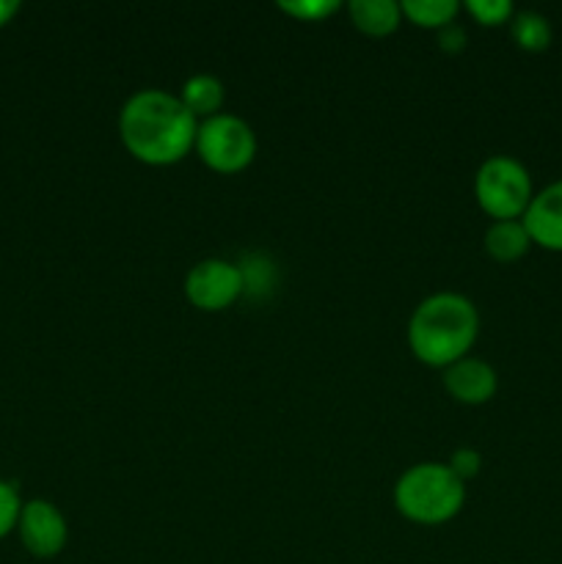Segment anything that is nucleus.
Masks as SVG:
<instances>
[{
	"instance_id": "obj_1",
	"label": "nucleus",
	"mask_w": 562,
	"mask_h": 564,
	"mask_svg": "<svg viewBox=\"0 0 562 564\" xmlns=\"http://www.w3.org/2000/svg\"><path fill=\"white\" fill-rule=\"evenodd\" d=\"M198 121L180 97L160 88L136 91L119 113V138L127 154L143 165H174L196 147Z\"/></svg>"
},
{
	"instance_id": "obj_2",
	"label": "nucleus",
	"mask_w": 562,
	"mask_h": 564,
	"mask_svg": "<svg viewBox=\"0 0 562 564\" xmlns=\"http://www.w3.org/2000/svg\"><path fill=\"white\" fill-rule=\"evenodd\" d=\"M479 336V312L466 295L435 292L408 319V347L424 367L446 369L472 352Z\"/></svg>"
},
{
	"instance_id": "obj_3",
	"label": "nucleus",
	"mask_w": 562,
	"mask_h": 564,
	"mask_svg": "<svg viewBox=\"0 0 562 564\" xmlns=\"http://www.w3.org/2000/svg\"><path fill=\"white\" fill-rule=\"evenodd\" d=\"M466 505V482L446 463H419L395 485V507L419 527L450 523Z\"/></svg>"
},
{
	"instance_id": "obj_4",
	"label": "nucleus",
	"mask_w": 562,
	"mask_h": 564,
	"mask_svg": "<svg viewBox=\"0 0 562 564\" xmlns=\"http://www.w3.org/2000/svg\"><path fill=\"white\" fill-rule=\"evenodd\" d=\"M532 196V176L516 158L494 154L474 174V198L494 220H521Z\"/></svg>"
},
{
	"instance_id": "obj_5",
	"label": "nucleus",
	"mask_w": 562,
	"mask_h": 564,
	"mask_svg": "<svg viewBox=\"0 0 562 564\" xmlns=\"http://www.w3.org/2000/svg\"><path fill=\"white\" fill-rule=\"evenodd\" d=\"M193 152L215 174H240L257 158V135L240 116L218 113L207 121H198Z\"/></svg>"
},
{
	"instance_id": "obj_6",
	"label": "nucleus",
	"mask_w": 562,
	"mask_h": 564,
	"mask_svg": "<svg viewBox=\"0 0 562 564\" xmlns=\"http://www.w3.org/2000/svg\"><path fill=\"white\" fill-rule=\"evenodd\" d=\"M185 297L198 312H226L246 295L240 264L229 259H202L185 275Z\"/></svg>"
},
{
	"instance_id": "obj_7",
	"label": "nucleus",
	"mask_w": 562,
	"mask_h": 564,
	"mask_svg": "<svg viewBox=\"0 0 562 564\" xmlns=\"http://www.w3.org/2000/svg\"><path fill=\"white\" fill-rule=\"evenodd\" d=\"M22 549L36 560H55L66 549L69 527L61 516L58 507L47 499H31L22 505L20 521H17Z\"/></svg>"
},
{
	"instance_id": "obj_8",
	"label": "nucleus",
	"mask_w": 562,
	"mask_h": 564,
	"mask_svg": "<svg viewBox=\"0 0 562 564\" xmlns=\"http://www.w3.org/2000/svg\"><path fill=\"white\" fill-rule=\"evenodd\" d=\"M523 226L532 246L562 253V180L538 191L523 213Z\"/></svg>"
},
{
	"instance_id": "obj_9",
	"label": "nucleus",
	"mask_w": 562,
	"mask_h": 564,
	"mask_svg": "<svg viewBox=\"0 0 562 564\" xmlns=\"http://www.w3.org/2000/svg\"><path fill=\"white\" fill-rule=\"evenodd\" d=\"M444 389L461 405H485L496 397L499 378L488 361L466 356L444 369Z\"/></svg>"
},
{
	"instance_id": "obj_10",
	"label": "nucleus",
	"mask_w": 562,
	"mask_h": 564,
	"mask_svg": "<svg viewBox=\"0 0 562 564\" xmlns=\"http://www.w3.org/2000/svg\"><path fill=\"white\" fill-rule=\"evenodd\" d=\"M347 17L364 36H391L402 25V9L395 0H353L347 3Z\"/></svg>"
},
{
	"instance_id": "obj_11",
	"label": "nucleus",
	"mask_w": 562,
	"mask_h": 564,
	"mask_svg": "<svg viewBox=\"0 0 562 564\" xmlns=\"http://www.w3.org/2000/svg\"><path fill=\"white\" fill-rule=\"evenodd\" d=\"M483 246L485 253L494 262L512 264L527 257V251L532 248V240H529V231L523 226V220H494L488 226V231H485Z\"/></svg>"
},
{
	"instance_id": "obj_12",
	"label": "nucleus",
	"mask_w": 562,
	"mask_h": 564,
	"mask_svg": "<svg viewBox=\"0 0 562 564\" xmlns=\"http://www.w3.org/2000/svg\"><path fill=\"white\" fill-rule=\"evenodd\" d=\"M224 83L213 75H193L182 83L180 102L185 105V110L196 121H207L218 116L220 108H224Z\"/></svg>"
},
{
	"instance_id": "obj_13",
	"label": "nucleus",
	"mask_w": 562,
	"mask_h": 564,
	"mask_svg": "<svg viewBox=\"0 0 562 564\" xmlns=\"http://www.w3.org/2000/svg\"><path fill=\"white\" fill-rule=\"evenodd\" d=\"M402 20L413 22L424 31H444V28L455 25L457 14L463 6L457 0H406L400 3Z\"/></svg>"
},
{
	"instance_id": "obj_14",
	"label": "nucleus",
	"mask_w": 562,
	"mask_h": 564,
	"mask_svg": "<svg viewBox=\"0 0 562 564\" xmlns=\"http://www.w3.org/2000/svg\"><path fill=\"white\" fill-rule=\"evenodd\" d=\"M510 36L523 53H545L551 47L554 31H551L549 17L540 11H516L510 20Z\"/></svg>"
},
{
	"instance_id": "obj_15",
	"label": "nucleus",
	"mask_w": 562,
	"mask_h": 564,
	"mask_svg": "<svg viewBox=\"0 0 562 564\" xmlns=\"http://www.w3.org/2000/svg\"><path fill=\"white\" fill-rule=\"evenodd\" d=\"M463 11L483 28H501L510 25L516 6L510 0H468L463 3Z\"/></svg>"
},
{
	"instance_id": "obj_16",
	"label": "nucleus",
	"mask_w": 562,
	"mask_h": 564,
	"mask_svg": "<svg viewBox=\"0 0 562 564\" xmlns=\"http://www.w3.org/2000/svg\"><path fill=\"white\" fill-rule=\"evenodd\" d=\"M242 284H246V295H259V292L273 290L275 281V268L268 257L262 253H251L240 262Z\"/></svg>"
},
{
	"instance_id": "obj_17",
	"label": "nucleus",
	"mask_w": 562,
	"mask_h": 564,
	"mask_svg": "<svg viewBox=\"0 0 562 564\" xmlns=\"http://www.w3.org/2000/svg\"><path fill=\"white\" fill-rule=\"evenodd\" d=\"M279 11L298 22H325L339 14L342 3L336 0H290V3H279Z\"/></svg>"
},
{
	"instance_id": "obj_18",
	"label": "nucleus",
	"mask_w": 562,
	"mask_h": 564,
	"mask_svg": "<svg viewBox=\"0 0 562 564\" xmlns=\"http://www.w3.org/2000/svg\"><path fill=\"white\" fill-rule=\"evenodd\" d=\"M22 505H25V501L20 499L14 485L0 479V540L9 538L11 532H17V521H20Z\"/></svg>"
},
{
	"instance_id": "obj_19",
	"label": "nucleus",
	"mask_w": 562,
	"mask_h": 564,
	"mask_svg": "<svg viewBox=\"0 0 562 564\" xmlns=\"http://www.w3.org/2000/svg\"><path fill=\"white\" fill-rule=\"evenodd\" d=\"M446 466L452 468V474H455L461 482H468V479H474L483 471V455H479L477 449H466V446H463V449L452 452Z\"/></svg>"
},
{
	"instance_id": "obj_20",
	"label": "nucleus",
	"mask_w": 562,
	"mask_h": 564,
	"mask_svg": "<svg viewBox=\"0 0 562 564\" xmlns=\"http://www.w3.org/2000/svg\"><path fill=\"white\" fill-rule=\"evenodd\" d=\"M439 44L441 50H446V53H461V50L466 47V31L455 22V25L439 31Z\"/></svg>"
},
{
	"instance_id": "obj_21",
	"label": "nucleus",
	"mask_w": 562,
	"mask_h": 564,
	"mask_svg": "<svg viewBox=\"0 0 562 564\" xmlns=\"http://www.w3.org/2000/svg\"><path fill=\"white\" fill-rule=\"evenodd\" d=\"M22 6L17 0H0V28L9 25L17 14H20Z\"/></svg>"
}]
</instances>
